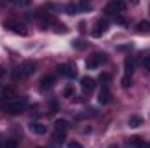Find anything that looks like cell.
Returning a JSON list of instances; mask_svg holds the SVG:
<instances>
[{
	"instance_id": "1",
	"label": "cell",
	"mask_w": 150,
	"mask_h": 148,
	"mask_svg": "<svg viewBox=\"0 0 150 148\" xmlns=\"http://www.w3.org/2000/svg\"><path fill=\"white\" fill-rule=\"evenodd\" d=\"M35 68H37L35 61H25V63L19 65V68H16L14 78H26V77L35 73Z\"/></svg>"
},
{
	"instance_id": "2",
	"label": "cell",
	"mask_w": 150,
	"mask_h": 148,
	"mask_svg": "<svg viewBox=\"0 0 150 148\" xmlns=\"http://www.w3.org/2000/svg\"><path fill=\"white\" fill-rule=\"evenodd\" d=\"M4 28H7V30H12L14 33L21 35V37H26V35H28V30H26V26H25L23 23H19V21L12 19V18L4 21Z\"/></svg>"
},
{
	"instance_id": "3",
	"label": "cell",
	"mask_w": 150,
	"mask_h": 148,
	"mask_svg": "<svg viewBox=\"0 0 150 148\" xmlns=\"http://www.w3.org/2000/svg\"><path fill=\"white\" fill-rule=\"evenodd\" d=\"M124 11H126V4L120 2V0H112V2H108L107 7H105V12H107V14H112V16H117V14H120V12H124Z\"/></svg>"
},
{
	"instance_id": "4",
	"label": "cell",
	"mask_w": 150,
	"mask_h": 148,
	"mask_svg": "<svg viewBox=\"0 0 150 148\" xmlns=\"http://www.w3.org/2000/svg\"><path fill=\"white\" fill-rule=\"evenodd\" d=\"M4 110L7 113H11V115H18V113H21L25 110V103L23 101H9V103L4 105Z\"/></svg>"
},
{
	"instance_id": "5",
	"label": "cell",
	"mask_w": 150,
	"mask_h": 148,
	"mask_svg": "<svg viewBox=\"0 0 150 148\" xmlns=\"http://www.w3.org/2000/svg\"><path fill=\"white\" fill-rule=\"evenodd\" d=\"M105 59H107L105 54H93V56H89V59L86 61V66H87L89 70H96Z\"/></svg>"
},
{
	"instance_id": "6",
	"label": "cell",
	"mask_w": 150,
	"mask_h": 148,
	"mask_svg": "<svg viewBox=\"0 0 150 148\" xmlns=\"http://www.w3.org/2000/svg\"><path fill=\"white\" fill-rule=\"evenodd\" d=\"M58 70H59L61 75H65V77H68V78H75V77H77V68H75L72 63H63V65L58 66Z\"/></svg>"
},
{
	"instance_id": "7",
	"label": "cell",
	"mask_w": 150,
	"mask_h": 148,
	"mask_svg": "<svg viewBox=\"0 0 150 148\" xmlns=\"http://www.w3.org/2000/svg\"><path fill=\"white\" fill-rule=\"evenodd\" d=\"M107 30H108V21H107V19H98L96 25H94L93 35H94V37H101Z\"/></svg>"
},
{
	"instance_id": "8",
	"label": "cell",
	"mask_w": 150,
	"mask_h": 148,
	"mask_svg": "<svg viewBox=\"0 0 150 148\" xmlns=\"http://www.w3.org/2000/svg\"><path fill=\"white\" fill-rule=\"evenodd\" d=\"M18 94H16V91L12 89V87H5V89H2L0 91V99H4L5 103H9V101H14V98H16Z\"/></svg>"
},
{
	"instance_id": "9",
	"label": "cell",
	"mask_w": 150,
	"mask_h": 148,
	"mask_svg": "<svg viewBox=\"0 0 150 148\" xmlns=\"http://www.w3.org/2000/svg\"><path fill=\"white\" fill-rule=\"evenodd\" d=\"M80 85H82V91L84 92H91L94 89V78L91 77H82L80 78Z\"/></svg>"
},
{
	"instance_id": "10",
	"label": "cell",
	"mask_w": 150,
	"mask_h": 148,
	"mask_svg": "<svg viewBox=\"0 0 150 148\" xmlns=\"http://www.w3.org/2000/svg\"><path fill=\"white\" fill-rule=\"evenodd\" d=\"M110 99H112L110 89H108V87H103V89L100 91V94H98V101H100L101 105H107V103H110Z\"/></svg>"
},
{
	"instance_id": "11",
	"label": "cell",
	"mask_w": 150,
	"mask_h": 148,
	"mask_svg": "<svg viewBox=\"0 0 150 148\" xmlns=\"http://www.w3.org/2000/svg\"><path fill=\"white\" fill-rule=\"evenodd\" d=\"M54 84H56V77L54 75H44L42 80H40V87L42 89H51Z\"/></svg>"
},
{
	"instance_id": "12",
	"label": "cell",
	"mask_w": 150,
	"mask_h": 148,
	"mask_svg": "<svg viewBox=\"0 0 150 148\" xmlns=\"http://www.w3.org/2000/svg\"><path fill=\"white\" fill-rule=\"evenodd\" d=\"M127 145L131 148H145L147 145H145V141L140 138V136H131L129 140H127Z\"/></svg>"
},
{
	"instance_id": "13",
	"label": "cell",
	"mask_w": 150,
	"mask_h": 148,
	"mask_svg": "<svg viewBox=\"0 0 150 148\" xmlns=\"http://www.w3.org/2000/svg\"><path fill=\"white\" fill-rule=\"evenodd\" d=\"M54 129L59 131V132H67V131L70 129V124H68V120H65V118H58V120L54 122Z\"/></svg>"
},
{
	"instance_id": "14",
	"label": "cell",
	"mask_w": 150,
	"mask_h": 148,
	"mask_svg": "<svg viewBox=\"0 0 150 148\" xmlns=\"http://www.w3.org/2000/svg\"><path fill=\"white\" fill-rule=\"evenodd\" d=\"M30 131L33 132V134H38V136H42V134H45V125L44 124H40V122H32L30 124Z\"/></svg>"
},
{
	"instance_id": "15",
	"label": "cell",
	"mask_w": 150,
	"mask_h": 148,
	"mask_svg": "<svg viewBox=\"0 0 150 148\" xmlns=\"http://www.w3.org/2000/svg\"><path fill=\"white\" fill-rule=\"evenodd\" d=\"M124 72H126V75H131L134 72V61L131 56H126V59H124Z\"/></svg>"
},
{
	"instance_id": "16",
	"label": "cell",
	"mask_w": 150,
	"mask_h": 148,
	"mask_svg": "<svg viewBox=\"0 0 150 148\" xmlns=\"http://www.w3.org/2000/svg\"><path fill=\"white\" fill-rule=\"evenodd\" d=\"M127 124H129V127H140V125H143V118L140 117V115H131L129 117V120H127Z\"/></svg>"
},
{
	"instance_id": "17",
	"label": "cell",
	"mask_w": 150,
	"mask_h": 148,
	"mask_svg": "<svg viewBox=\"0 0 150 148\" xmlns=\"http://www.w3.org/2000/svg\"><path fill=\"white\" fill-rule=\"evenodd\" d=\"M136 30H138L140 33H147V32H150V21H147V19L140 21V23L136 25Z\"/></svg>"
},
{
	"instance_id": "18",
	"label": "cell",
	"mask_w": 150,
	"mask_h": 148,
	"mask_svg": "<svg viewBox=\"0 0 150 148\" xmlns=\"http://www.w3.org/2000/svg\"><path fill=\"white\" fill-rule=\"evenodd\" d=\"M120 84H122L124 89H129V87L133 85V78H131V75H124L122 80H120Z\"/></svg>"
},
{
	"instance_id": "19",
	"label": "cell",
	"mask_w": 150,
	"mask_h": 148,
	"mask_svg": "<svg viewBox=\"0 0 150 148\" xmlns=\"http://www.w3.org/2000/svg\"><path fill=\"white\" fill-rule=\"evenodd\" d=\"M54 32H56V33H67L68 30H67V26H65L63 23L56 21V23H54Z\"/></svg>"
},
{
	"instance_id": "20",
	"label": "cell",
	"mask_w": 150,
	"mask_h": 148,
	"mask_svg": "<svg viewBox=\"0 0 150 148\" xmlns=\"http://www.w3.org/2000/svg\"><path fill=\"white\" fill-rule=\"evenodd\" d=\"M65 9H67V12H68V14H75V12L79 11V4H68Z\"/></svg>"
},
{
	"instance_id": "21",
	"label": "cell",
	"mask_w": 150,
	"mask_h": 148,
	"mask_svg": "<svg viewBox=\"0 0 150 148\" xmlns=\"http://www.w3.org/2000/svg\"><path fill=\"white\" fill-rule=\"evenodd\" d=\"M93 5L89 2H79V11H91Z\"/></svg>"
},
{
	"instance_id": "22",
	"label": "cell",
	"mask_w": 150,
	"mask_h": 148,
	"mask_svg": "<svg viewBox=\"0 0 150 148\" xmlns=\"http://www.w3.org/2000/svg\"><path fill=\"white\" fill-rule=\"evenodd\" d=\"M4 148H18V141L16 140H9V141H5Z\"/></svg>"
},
{
	"instance_id": "23",
	"label": "cell",
	"mask_w": 150,
	"mask_h": 148,
	"mask_svg": "<svg viewBox=\"0 0 150 148\" xmlns=\"http://www.w3.org/2000/svg\"><path fill=\"white\" fill-rule=\"evenodd\" d=\"M63 96H65V98H72V96H74V89H72V87H67V89L63 91Z\"/></svg>"
},
{
	"instance_id": "24",
	"label": "cell",
	"mask_w": 150,
	"mask_h": 148,
	"mask_svg": "<svg viewBox=\"0 0 150 148\" xmlns=\"http://www.w3.org/2000/svg\"><path fill=\"white\" fill-rule=\"evenodd\" d=\"M110 78H112V77H110L108 73H101V75H100V80H101V82H105V84H107V82H110Z\"/></svg>"
},
{
	"instance_id": "25",
	"label": "cell",
	"mask_w": 150,
	"mask_h": 148,
	"mask_svg": "<svg viewBox=\"0 0 150 148\" xmlns=\"http://www.w3.org/2000/svg\"><path fill=\"white\" fill-rule=\"evenodd\" d=\"M58 111V103H56V99H52L51 101V111L49 113H56Z\"/></svg>"
},
{
	"instance_id": "26",
	"label": "cell",
	"mask_w": 150,
	"mask_h": 148,
	"mask_svg": "<svg viewBox=\"0 0 150 148\" xmlns=\"http://www.w3.org/2000/svg\"><path fill=\"white\" fill-rule=\"evenodd\" d=\"M67 148H84L80 143H77V141H70L68 145H67Z\"/></svg>"
},
{
	"instance_id": "27",
	"label": "cell",
	"mask_w": 150,
	"mask_h": 148,
	"mask_svg": "<svg viewBox=\"0 0 150 148\" xmlns=\"http://www.w3.org/2000/svg\"><path fill=\"white\" fill-rule=\"evenodd\" d=\"M54 138H56L58 141H61V140L65 138V132H59V131H56V132H54Z\"/></svg>"
},
{
	"instance_id": "28",
	"label": "cell",
	"mask_w": 150,
	"mask_h": 148,
	"mask_svg": "<svg viewBox=\"0 0 150 148\" xmlns=\"http://www.w3.org/2000/svg\"><path fill=\"white\" fill-rule=\"evenodd\" d=\"M143 66H145L147 70H150V56H147V58L143 59Z\"/></svg>"
},
{
	"instance_id": "29",
	"label": "cell",
	"mask_w": 150,
	"mask_h": 148,
	"mask_svg": "<svg viewBox=\"0 0 150 148\" xmlns=\"http://www.w3.org/2000/svg\"><path fill=\"white\" fill-rule=\"evenodd\" d=\"M4 77H5V66L0 65V78H4Z\"/></svg>"
},
{
	"instance_id": "30",
	"label": "cell",
	"mask_w": 150,
	"mask_h": 148,
	"mask_svg": "<svg viewBox=\"0 0 150 148\" xmlns=\"http://www.w3.org/2000/svg\"><path fill=\"white\" fill-rule=\"evenodd\" d=\"M74 47H79V49H82V47H84V45H82V44H80V40H77V42H74Z\"/></svg>"
},
{
	"instance_id": "31",
	"label": "cell",
	"mask_w": 150,
	"mask_h": 148,
	"mask_svg": "<svg viewBox=\"0 0 150 148\" xmlns=\"http://www.w3.org/2000/svg\"><path fill=\"white\" fill-rule=\"evenodd\" d=\"M110 148H117V147H115V145H112V147H110Z\"/></svg>"
},
{
	"instance_id": "32",
	"label": "cell",
	"mask_w": 150,
	"mask_h": 148,
	"mask_svg": "<svg viewBox=\"0 0 150 148\" xmlns=\"http://www.w3.org/2000/svg\"><path fill=\"white\" fill-rule=\"evenodd\" d=\"M147 148H150V145H147Z\"/></svg>"
}]
</instances>
